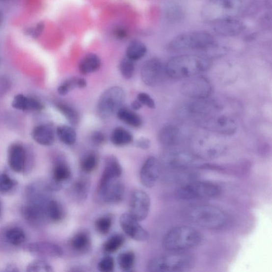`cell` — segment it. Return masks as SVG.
Wrapping results in <instances>:
<instances>
[{"mask_svg":"<svg viewBox=\"0 0 272 272\" xmlns=\"http://www.w3.org/2000/svg\"><path fill=\"white\" fill-rule=\"evenodd\" d=\"M211 66V61L204 56L183 54L174 56L165 65L166 75L174 80L190 79L205 72Z\"/></svg>","mask_w":272,"mask_h":272,"instance_id":"1","label":"cell"},{"mask_svg":"<svg viewBox=\"0 0 272 272\" xmlns=\"http://www.w3.org/2000/svg\"><path fill=\"white\" fill-rule=\"evenodd\" d=\"M185 218L200 227L218 229L227 223L226 213L218 207L207 204H195L186 207L184 211Z\"/></svg>","mask_w":272,"mask_h":272,"instance_id":"2","label":"cell"},{"mask_svg":"<svg viewBox=\"0 0 272 272\" xmlns=\"http://www.w3.org/2000/svg\"><path fill=\"white\" fill-rule=\"evenodd\" d=\"M202 241L200 232L189 226H180L171 229L163 240L164 248L179 252L195 247Z\"/></svg>","mask_w":272,"mask_h":272,"instance_id":"3","label":"cell"},{"mask_svg":"<svg viewBox=\"0 0 272 272\" xmlns=\"http://www.w3.org/2000/svg\"><path fill=\"white\" fill-rule=\"evenodd\" d=\"M215 38L208 31L193 30L175 36L167 44L168 50L179 52L208 49L215 44Z\"/></svg>","mask_w":272,"mask_h":272,"instance_id":"4","label":"cell"},{"mask_svg":"<svg viewBox=\"0 0 272 272\" xmlns=\"http://www.w3.org/2000/svg\"><path fill=\"white\" fill-rule=\"evenodd\" d=\"M193 258L183 252H174L155 258L148 265V272H186L192 266Z\"/></svg>","mask_w":272,"mask_h":272,"instance_id":"5","label":"cell"},{"mask_svg":"<svg viewBox=\"0 0 272 272\" xmlns=\"http://www.w3.org/2000/svg\"><path fill=\"white\" fill-rule=\"evenodd\" d=\"M221 193L218 185L207 181H193L180 188L178 197L184 200H195L216 198Z\"/></svg>","mask_w":272,"mask_h":272,"instance_id":"6","label":"cell"},{"mask_svg":"<svg viewBox=\"0 0 272 272\" xmlns=\"http://www.w3.org/2000/svg\"><path fill=\"white\" fill-rule=\"evenodd\" d=\"M126 99L125 90L114 86L106 90L98 102V111L102 118H108L118 112L122 108Z\"/></svg>","mask_w":272,"mask_h":272,"instance_id":"7","label":"cell"},{"mask_svg":"<svg viewBox=\"0 0 272 272\" xmlns=\"http://www.w3.org/2000/svg\"><path fill=\"white\" fill-rule=\"evenodd\" d=\"M212 91L213 86L210 80L200 75L190 78L181 87V94L194 100L208 99Z\"/></svg>","mask_w":272,"mask_h":272,"instance_id":"8","label":"cell"},{"mask_svg":"<svg viewBox=\"0 0 272 272\" xmlns=\"http://www.w3.org/2000/svg\"><path fill=\"white\" fill-rule=\"evenodd\" d=\"M164 74H166L165 66H164L163 62L157 57L146 61L140 70L142 82L150 87L158 85L163 81Z\"/></svg>","mask_w":272,"mask_h":272,"instance_id":"9","label":"cell"},{"mask_svg":"<svg viewBox=\"0 0 272 272\" xmlns=\"http://www.w3.org/2000/svg\"><path fill=\"white\" fill-rule=\"evenodd\" d=\"M163 164L175 170H183L190 167L194 162L192 155L189 152L176 147H171L163 155Z\"/></svg>","mask_w":272,"mask_h":272,"instance_id":"10","label":"cell"},{"mask_svg":"<svg viewBox=\"0 0 272 272\" xmlns=\"http://www.w3.org/2000/svg\"><path fill=\"white\" fill-rule=\"evenodd\" d=\"M200 125L204 128L216 132L220 135L231 136L237 131V125L235 120L227 116L204 118L200 121Z\"/></svg>","mask_w":272,"mask_h":272,"instance_id":"11","label":"cell"},{"mask_svg":"<svg viewBox=\"0 0 272 272\" xmlns=\"http://www.w3.org/2000/svg\"><path fill=\"white\" fill-rule=\"evenodd\" d=\"M151 200L147 193L141 190L133 191L131 199L130 215L138 221H143L150 212Z\"/></svg>","mask_w":272,"mask_h":272,"instance_id":"12","label":"cell"},{"mask_svg":"<svg viewBox=\"0 0 272 272\" xmlns=\"http://www.w3.org/2000/svg\"><path fill=\"white\" fill-rule=\"evenodd\" d=\"M208 137L200 136L192 142L193 149L197 155L204 159H215L225 152V146L221 144L210 143Z\"/></svg>","mask_w":272,"mask_h":272,"instance_id":"13","label":"cell"},{"mask_svg":"<svg viewBox=\"0 0 272 272\" xmlns=\"http://www.w3.org/2000/svg\"><path fill=\"white\" fill-rule=\"evenodd\" d=\"M120 224L126 234L136 241L144 242L150 238L148 232L129 213L123 214L120 218Z\"/></svg>","mask_w":272,"mask_h":272,"instance_id":"14","label":"cell"},{"mask_svg":"<svg viewBox=\"0 0 272 272\" xmlns=\"http://www.w3.org/2000/svg\"><path fill=\"white\" fill-rule=\"evenodd\" d=\"M161 172V165L158 159L154 157L148 158L140 172L141 183L147 189H151L157 183Z\"/></svg>","mask_w":272,"mask_h":272,"instance_id":"15","label":"cell"},{"mask_svg":"<svg viewBox=\"0 0 272 272\" xmlns=\"http://www.w3.org/2000/svg\"><path fill=\"white\" fill-rule=\"evenodd\" d=\"M125 192V186L116 179L107 185L98 187V194L104 202L109 204H116L122 201Z\"/></svg>","mask_w":272,"mask_h":272,"instance_id":"16","label":"cell"},{"mask_svg":"<svg viewBox=\"0 0 272 272\" xmlns=\"http://www.w3.org/2000/svg\"><path fill=\"white\" fill-rule=\"evenodd\" d=\"M48 202L44 200L40 196L35 195L31 201L25 207L24 215L29 222L37 224L41 222L46 217V208Z\"/></svg>","mask_w":272,"mask_h":272,"instance_id":"17","label":"cell"},{"mask_svg":"<svg viewBox=\"0 0 272 272\" xmlns=\"http://www.w3.org/2000/svg\"><path fill=\"white\" fill-rule=\"evenodd\" d=\"M25 250L38 256L57 258L63 255L62 250L59 245L49 242L29 244L26 246Z\"/></svg>","mask_w":272,"mask_h":272,"instance_id":"18","label":"cell"},{"mask_svg":"<svg viewBox=\"0 0 272 272\" xmlns=\"http://www.w3.org/2000/svg\"><path fill=\"white\" fill-rule=\"evenodd\" d=\"M161 144L169 147H176L183 140V134L180 129L173 125H166L162 127L159 133Z\"/></svg>","mask_w":272,"mask_h":272,"instance_id":"19","label":"cell"},{"mask_svg":"<svg viewBox=\"0 0 272 272\" xmlns=\"http://www.w3.org/2000/svg\"><path fill=\"white\" fill-rule=\"evenodd\" d=\"M122 173V167L118 159L114 156L108 157L106 160L99 187H102L108 184L111 181L117 179Z\"/></svg>","mask_w":272,"mask_h":272,"instance_id":"20","label":"cell"},{"mask_svg":"<svg viewBox=\"0 0 272 272\" xmlns=\"http://www.w3.org/2000/svg\"><path fill=\"white\" fill-rule=\"evenodd\" d=\"M27 161V153L20 144L12 145L9 150L8 163L12 171L20 173L24 171Z\"/></svg>","mask_w":272,"mask_h":272,"instance_id":"21","label":"cell"},{"mask_svg":"<svg viewBox=\"0 0 272 272\" xmlns=\"http://www.w3.org/2000/svg\"><path fill=\"white\" fill-rule=\"evenodd\" d=\"M214 29L217 33L224 36L239 34L242 29V24L236 19L226 17L214 23Z\"/></svg>","mask_w":272,"mask_h":272,"instance_id":"22","label":"cell"},{"mask_svg":"<svg viewBox=\"0 0 272 272\" xmlns=\"http://www.w3.org/2000/svg\"><path fill=\"white\" fill-rule=\"evenodd\" d=\"M32 137L38 144L43 146H51L55 140L53 129L48 125L36 127L32 132Z\"/></svg>","mask_w":272,"mask_h":272,"instance_id":"23","label":"cell"},{"mask_svg":"<svg viewBox=\"0 0 272 272\" xmlns=\"http://www.w3.org/2000/svg\"><path fill=\"white\" fill-rule=\"evenodd\" d=\"M12 106L22 111H40L44 108L43 105L40 101L23 94H18L14 97L12 102Z\"/></svg>","mask_w":272,"mask_h":272,"instance_id":"24","label":"cell"},{"mask_svg":"<svg viewBox=\"0 0 272 272\" xmlns=\"http://www.w3.org/2000/svg\"><path fill=\"white\" fill-rule=\"evenodd\" d=\"M147 52L145 44L141 41L135 39L128 45L126 49V57L134 62L137 61L144 57Z\"/></svg>","mask_w":272,"mask_h":272,"instance_id":"25","label":"cell"},{"mask_svg":"<svg viewBox=\"0 0 272 272\" xmlns=\"http://www.w3.org/2000/svg\"><path fill=\"white\" fill-rule=\"evenodd\" d=\"M101 60L99 57L94 54L86 55L79 64V70L81 74L87 75L98 70L101 67Z\"/></svg>","mask_w":272,"mask_h":272,"instance_id":"26","label":"cell"},{"mask_svg":"<svg viewBox=\"0 0 272 272\" xmlns=\"http://www.w3.org/2000/svg\"><path fill=\"white\" fill-rule=\"evenodd\" d=\"M118 118L126 124L134 128H139L142 124L140 116L130 109L122 107L117 112Z\"/></svg>","mask_w":272,"mask_h":272,"instance_id":"27","label":"cell"},{"mask_svg":"<svg viewBox=\"0 0 272 272\" xmlns=\"http://www.w3.org/2000/svg\"><path fill=\"white\" fill-rule=\"evenodd\" d=\"M165 16L167 21L172 24H177L183 20L185 12L182 6L179 4L170 2L165 6Z\"/></svg>","mask_w":272,"mask_h":272,"instance_id":"28","label":"cell"},{"mask_svg":"<svg viewBox=\"0 0 272 272\" xmlns=\"http://www.w3.org/2000/svg\"><path fill=\"white\" fill-rule=\"evenodd\" d=\"M89 187V181L86 179H78L71 187V195L75 199L82 201L87 197Z\"/></svg>","mask_w":272,"mask_h":272,"instance_id":"29","label":"cell"},{"mask_svg":"<svg viewBox=\"0 0 272 272\" xmlns=\"http://www.w3.org/2000/svg\"><path fill=\"white\" fill-rule=\"evenodd\" d=\"M87 86L85 79L79 77H71L64 81L57 88V92L62 96L67 95L75 88H83Z\"/></svg>","mask_w":272,"mask_h":272,"instance_id":"30","label":"cell"},{"mask_svg":"<svg viewBox=\"0 0 272 272\" xmlns=\"http://www.w3.org/2000/svg\"><path fill=\"white\" fill-rule=\"evenodd\" d=\"M111 139L112 143L118 146L130 144L133 141V134L127 129L122 127L116 128L113 131Z\"/></svg>","mask_w":272,"mask_h":272,"instance_id":"31","label":"cell"},{"mask_svg":"<svg viewBox=\"0 0 272 272\" xmlns=\"http://www.w3.org/2000/svg\"><path fill=\"white\" fill-rule=\"evenodd\" d=\"M71 176V171L68 165L60 162L57 163L54 168V183L59 186L61 183L67 181Z\"/></svg>","mask_w":272,"mask_h":272,"instance_id":"32","label":"cell"},{"mask_svg":"<svg viewBox=\"0 0 272 272\" xmlns=\"http://www.w3.org/2000/svg\"><path fill=\"white\" fill-rule=\"evenodd\" d=\"M57 134L64 144L73 145L75 143L77 135L72 127L68 126H59L57 129Z\"/></svg>","mask_w":272,"mask_h":272,"instance_id":"33","label":"cell"},{"mask_svg":"<svg viewBox=\"0 0 272 272\" xmlns=\"http://www.w3.org/2000/svg\"><path fill=\"white\" fill-rule=\"evenodd\" d=\"M47 217L54 222H59L63 218V212L59 203L54 200L48 202L46 208Z\"/></svg>","mask_w":272,"mask_h":272,"instance_id":"34","label":"cell"},{"mask_svg":"<svg viewBox=\"0 0 272 272\" xmlns=\"http://www.w3.org/2000/svg\"><path fill=\"white\" fill-rule=\"evenodd\" d=\"M56 107L71 125H77L79 124L80 115L76 109L64 104H58Z\"/></svg>","mask_w":272,"mask_h":272,"instance_id":"35","label":"cell"},{"mask_svg":"<svg viewBox=\"0 0 272 272\" xmlns=\"http://www.w3.org/2000/svg\"><path fill=\"white\" fill-rule=\"evenodd\" d=\"M5 238L9 244L14 245H21L26 239L24 232L18 228L9 229L5 233Z\"/></svg>","mask_w":272,"mask_h":272,"instance_id":"36","label":"cell"},{"mask_svg":"<svg viewBox=\"0 0 272 272\" xmlns=\"http://www.w3.org/2000/svg\"><path fill=\"white\" fill-rule=\"evenodd\" d=\"M90 240L88 235L85 232L77 234L71 241V247L78 251L86 250L89 245Z\"/></svg>","mask_w":272,"mask_h":272,"instance_id":"37","label":"cell"},{"mask_svg":"<svg viewBox=\"0 0 272 272\" xmlns=\"http://www.w3.org/2000/svg\"><path fill=\"white\" fill-rule=\"evenodd\" d=\"M124 238L120 235H114L104 245L103 249L108 253H113L117 251L124 244Z\"/></svg>","mask_w":272,"mask_h":272,"instance_id":"38","label":"cell"},{"mask_svg":"<svg viewBox=\"0 0 272 272\" xmlns=\"http://www.w3.org/2000/svg\"><path fill=\"white\" fill-rule=\"evenodd\" d=\"M119 69L122 76L125 79L131 80L135 73V66L134 62L125 57L120 62Z\"/></svg>","mask_w":272,"mask_h":272,"instance_id":"39","label":"cell"},{"mask_svg":"<svg viewBox=\"0 0 272 272\" xmlns=\"http://www.w3.org/2000/svg\"><path fill=\"white\" fill-rule=\"evenodd\" d=\"M135 261V256L132 251H127L120 254L118 257V264L121 270L125 271H130Z\"/></svg>","mask_w":272,"mask_h":272,"instance_id":"40","label":"cell"},{"mask_svg":"<svg viewBox=\"0 0 272 272\" xmlns=\"http://www.w3.org/2000/svg\"><path fill=\"white\" fill-rule=\"evenodd\" d=\"M98 160L94 154H89L84 158L81 163L82 171L85 173L93 172L98 165Z\"/></svg>","mask_w":272,"mask_h":272,"instance_id":"41","label":"cell"},{"mask_svg":"<svg viewBox=\"0 0 272 272\" xmlns=\"http://www.w3.org/2000/svg\"><path fill=\"white\" fill-rule=\"evenodd\" d=\"M27 272H54L53 267L47 262L36 260L30 263L27 267Z\"/></svg>","mask_w":272,"mask_h":272,"instance_id":"42","label":"cell"},{"mask_svg":"<svg viewBox=\"0 0 272 272\" xmlns=\"http://www.w3.org/2000/svg\"><path fill=\"white\" fill-rule=\"evenodd\" d=\"M112 218L109 217H103L96 220L95 228L100 234L106 235L111 229Z\"/></svg>","mask_w":272,"mask_h":272,"instance_id":"43","label":"cell"},{"mask_svg":"<svg viewBox=\"0 0 272 272\" xmlns=\"http://www.w3.org/2000/svg\"><path fill=\"white\" fill-rule=\"evenodd\" d=\"M17 183L12 179L7 174L2 173L0 177V191L1 193H8L14 189Z\"/></svg>","mask_w":272,"mask_h":272,"instance_id":"44","label":"cell"},{"mask_svg":"<svg viewBox=\"0 0 272 272\" xmlns=\"http://www.w3.org/2000/svg\"><path fill=\"white\" fill-rule=\"evenodd\" d=\"M98 268L101 272H113L114 269L113 258L109 256L104 257L99 263Z\"/></svg>","mask_w":272,"mask_h":272,"instance_id":"45","label":"cell"},{"mask_svg":"<svg viewBox=\"0 0 272 272\" xmlns=\"http://www.w3.org/2000/svg\"><path fill=\"white\" fill-rule=\"evenodd\" d=\"M137 99L141 103L142 106L153 109L155 108V103L152 97L148 94L141 92L138 94Z\"/></svg>","mask_w":272,"mask_h":272,"instance_id":"46","label":"cell"},{"mask_svg":"<svg viewBox=\"0 0 272 272\" xmlns=\"http://www.w3.org/2000/svg\"><path fill=\"white\" fill-rule=\"evenodd\" d=\"M44 27L45 24L44 22H41L36 25L35 27L26 29L24 30V33L27 35L30 36L34 38H36L42 34Z\"/></svg>","mask_w":272,"mask_h":272,"instance_id":"47","label":"cell"},{"mask_svg":"<svg viewBox=\"0 0 272 272\" xmlns=\"http://www.w3.org/2000/svg\"><path fill=\"white\" fill-rule=\"evenodd\" d=\"M93 143L96 146H100L105 143L106 138L105 135L100 132H94L92 136Z\"/></svg>","mask_w":272,"mask_h":272,"instance_id":"48","label":"cell"},{"mask_svg":"<svg viewBox=\"0 0 272 272\" xmlns=\"http://www.w3.org/2000/svg\"><path fill=\"white\" fill-rule=\"evenodd\" d=\"M114 36L118 40H125L128 35L127 30L123 27H118L115 28L113 31Z\"/></svg>","mask_w":272,"mask_h":272,"instance_id":"49","label":"cell"},{"mask_svg":"<svg viewBox=\"0 0 272 272\" xmlns=\"http://www.w3.org/2000/svg\"><path fill=\"white\" fill-rule=\"evenodd\" d=\"M137 146L139 148L146 150V149L150 147V141L147 139L141 138L137 142Z\"/></svg>","mask_w":272,"mask_h":272,"instance_id":"50","label":"cell"},{"mask_svg":"<svg viewBox=\"0 0 272 272\" xmlns=\"http://www.w3.org/2000/svg\"><path fill=\"white\" fill-rule=\"evenodd\" d=\"M259 148H260V150H259V152H260L261 155H266L268 154H269V152L270 151V147L269 146V144L265 143L261 145V147H259Z\"/></svg>","mask_w":272,"mask_h":272,"instance_id":"51","label":"cell"},{"mask_svg":"<svg viewBox=\"0 0 272 272\" xmlns=\"http://www.w3.org/2000/svg\"><path fill=\"white\" fill-rule=\"evenodd\" d=\"M2 272H20L17 265L9 264L3 271Z\"/></svg>","mask_w":272,"mask_h":272,"instance_id":"52","label":"cell"},{"mask_svg":"<svg viewBox=\"0 0 272 272\" xmlns=\"http://www.w3.org/2000/svg\"><path fill=\"white\" fill-rule=\"evenodd\" d=\"M142 106H143L141 105V103L137 99L133 101L131 104V107L134 111V110L135 111H137V110L140 109Z\"/></svg>","mask_w":272,"mask_h":272,"instance_id":"53","label":"cell"},{"mask_svg":"<svg viewBox=\"0 0 272 272\" xmlns=\"http://www.w3.org/2000/svg\"><path fill=\"white\" fill-rule=\"evenodd\" d=\"M71 272H81L79 271H78V270H73V271H71Z\"/></svg>","mask_w":272,"mask_h":272,"instance_id":"54","label":"cell"},{"mask_svg":"<svg viewBox=\"0 0 272 272\" xmlns=\"http://www.w3.org/2000/svg\"></svg>","mask_w":272,"mask_h":272,"instance_id":"55","label":"cell"}]
</instances>
